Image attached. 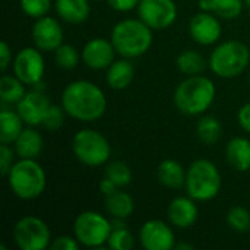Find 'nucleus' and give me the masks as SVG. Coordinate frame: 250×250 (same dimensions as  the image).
Instances as JSON below:
<instances>
[{
  "instance_id": "nucleus-35",
  "label": "nucleus",
  "mask_w": 250,
  "mask_h": 250,
  "mask_svg": "<svg viewBox=\"0 0 250 250\" xmlns=\"http://www.w3.org/2000/svg\"><path fill=\"white\" fill-rule=\"evenodd\" d=\"M15 149L9 144H1L0 145V173L3 177H6L15 164Z\"/></svg>"
},
{
  "instance_id": "nucleus-21",
  "label": "nucleus",
  "mask_w": 250,
  "mask_h": 250,
  "mask_svg": "<svg viewBox=\"0 0 250 250\" xmlns=\"http://www.w3.org/2000/svg\"><path fill=\"white\" fill-rule=\"evenodd\" d=\"M54 9L59 18L67 23H83L91 15L89 0H54Z\"/></svg>"
},
{
  "instance_id": "nucleus-17",
  "label": "nucleus",
  "mask_w": 250,
  "mask_h": 250,
  "mask_svg": "<svg viewBox=\"0 0 250 250\" xmlns=\"http://www.w3.org/2000/svg\"><path fill=\"white\" fill-rule=\"evenodd\" d=\"M167 218L170 224L176 229L186 230L196 224L199 218V207L198 201L186 196H177L174 198L167 208Z\"/></svg>"
},
{
  "instance_id": "nucleus-18",
  "label": "nucleus",
  "mask_w": 250,
  "mask_h": 250,
  "mask_svg": "<svg viewBox=\"0 0 250 250\" xmlns=\"http://www.w3.org/2000/svg\"><path fill=\"white\" fill-rule=\"evenodd\" d=\"M135 78V67L130 59H116L105 70V82L114 91H123L129 88Z\"/></svg>"
},
{
  "instance_id": "nucleus-7",
  "label": "nucleus",
  "mask_w": 250,
  "mask_h": 250,
  "mask_svg": "<svg viewBox=\"0 0 250 250\" xmlns=\"http://www.w3.org/2000/svg\"><path fill=\"white\" fill-rule=\"evenodd\" d=\"M72 151L79 163L86 167L105 166L111 157L108 139L95 129H81L72 139Z\"/></svg>"
},
{
  "instance_id": "nucleus-13",
  "label": "nucleus",
  "mask_w": 250,
  "mask_h": 250,
  "mask_svg": "<svg viewBox=\"0 0 250 250\" xmlns=\"http://www.w3.org/2000/svg\"><path fill=\"white\" fill-rule=\"evenodd\" d=\"M31 38L34 45L41 51H54L63 44L64 32L59 19L45 15L35 19L31 29Z\"/></svg>"
},
{
  "instance_id": "nucleus-29",
  "label": "nucleus",
  "mask_w": 250,
  "mask_h": 250,
  "mask_svg": "<svg viewBox=\"0 0 250 250\" xmlns=\"http://www.w3.org/2000/svg\"><path fill=\"white\" fill-rule=\"evenodd\" d=\"M245 7V0H212V13L220 19L233 21L237 19Z\"/></svg>"
},
{
  "instance_id": "nucleus-12",
  "label": "nucleus",
  "mask_w": 250,
  "mask_h": 250,
  "mask_svg": "<svg viewBox=\"0 0 250 250\" xmlns=\"http://www.w3.org/2000/svg\"><path fill=\"white\" fill-rule=\"evenodd\" d=\"M139 242L145 250H171L177 243L173 226L163 220L144 223L139 230Z\"/></svg>"
},
{
  "instance_id": "nucleus-39",
  "label": "nucleus",
  "mask_w": 250,
  "mask_h": 250,
  "mask_svg": "<svg viewBox=\"0 0 250 250\" xmlns=\"http://www.w3.org/2000/svg\"><path fill=\"white\" fill-rule=\"evenodd\" d=\"M237 122H239L240 127L246 133H250V103L243 104L239 108V111H237Z\"/></svg>"
},
{
  "instance_id": "nucleus-5",
  "label": "nucleus",
  "mask_w": 250,
  "mask_h": 250,
  "mask_svg": "<svg viewBox=\"0 0 250 250\" xmlns=\"http://www.w3.org/2000/svg\"><path fill=\"white\" fill-rule=\"evenodd\" d=\"M208 64L211 72L223 79H233L246 72L250 66L249 47L239 40H227L215 45Z\"/></svg>"
},
{
  "instance_id": "nucleus-30",
  "label": "nucleus",
  "mask_w": 250,
  "mask_h": 250,
  "mask_svg": "<svg viewBox=\"0 0 250 250\" xmlns=\"http://www.w3.org/2000/svg\"><path fill=\"white\" fill-rule=\"evenodd\" d=\"M54 62L60 69L64 70H72L79 64V60L82 59V56L79 54V51L70 45V44H62L59 48H56L54 51Z\"/></svg>"
},
{
  "instance_id": "nucleus-32",
  "label": "nucleus",
  "mask_w": 250,
  "mask_h": 250,
  "mask_svg": "<svg viewBox=\"0 0 250 250\" xmlns=\"http://www.w3.org/2000/svg\"><path fill=\"white\" fill-rule=\"evenodd\" d=\"M107 246L111 250H130L135 246V237L129 231L127 226L111 229Z\"/></svg>"
},
{
  "instance_id": "nucleus-37",
  "label": "nucleus",
  "mask_w": 250,
  "mask_h": 250,
  "mask_svg": "<svg viewBox=\"0 0 250 250\" xmlns=\"http://www.w3.org/2000/svg\"><path fill=\"white\" fill-rule=\"evenodd\" d=\"M141 0H107L108 6L116 10V12H130L133 9H138V4H139Z\"/></svg>"
},
{
  "instance_id": "nucleus-1",
  "label": "nucleus",
  "mask_w": 250,
  "mask_h": 250,
  "mask_svg": "<svg viewBox=\"0 0 250 250\" xmlns=\"http://www.w3.org/2000/svg\"><path fill=\"white\" fill-rule=\"evenodd\" d=\"M60 101L69 117L85 123L100 120L108 105L105 92L97 83L86 79L67 83L62 92Z\"/></svg>"
},
{
  "instance_id": "nucleus-10",
  "label": "nucleus",
  "mask_w": 250,
  "mask_h": 250,
  "mask_svg": "<svg viewBox=\"0 0 250 250\" xmlns=\"http://www.w3.org/2000/svg\"><path fill=\"white\" fill-rule=\"evenodd\" d=\"M13 75L18 76L26 86H34L42 82L45 73V62L41 50L34 47H23L19 50L12 62Z\"/></svg>"
},
{
  "instance_id": "nucleus-9",
  "label": "nucleus",
  "mask_w": 250,
  "mask_h": 250,
  "mask_svg": "<svg viewBox=\"0 0 250 250\" xmlns=\"http://www.w3.org/2000/svg\"><path fill=\"white\" fill-rule=\"evenodd\" d=\"M13 242L21 250H45L51 245V231L44 220L35 215L19 218L12 231Z\"/></svg>"
},
{
  "instance_id": "nucleus-27",
  "label": "nucleus",
  "mask_w": 250,
  "mask_h": 250,
  "mask_svg": "<svg viewBox=\"0 0 250 250\" xmlns=\"http://www.w3.org/2000/svg\"><path fill=\"white\" fill-rule=\"evenodd\" d=\"M176 66L183 75L193 76V75H201L205 70L207 62L199 51L183 50L176 59Z\"/></svg>"
},
{
  "instance_id": "nucleus-41",
  "label": "nucleus",
  "mask_w": 250,
  "mask_h": 250,
  "mask_svg": "<svg viewBox=\"0 0 250 250\" xmlns=\"http://www.w3.org/2000/svg\"><path fill=\"white\" fill-rule=\"evenodd\" d=\"M198 6L204 12H212V0H198Z\"/></svg>"
},
{
  "instance_id": "nucleus-20",
  "label": "nucleus",
  "mask_w": 250,
  "mask_h": 250,
  "mask_svg": "<svg viewBox=\"0 0 250 250\" xmlns=\"http://www.w3.org/2000/svg\"><path fill=\"white\" fill-rule=\"evenodd\" d=\"M226 160L229 166L239 171L246 173L250 170V141L243 136L230 139L226 145Z\"/></svg>"
},
{
  "instance_id": "nucleus-24",
  "label": "nucleus",
  "mask_w": 250,
  "mask_h": 250,
  "mask_svg": "<svg viewBox=\"0 0 250 250\" xmlns=\"http://www.w3.org/2000/svg\"><path fill=\"white\" fill-rule=\"evenodd\" d=\"M104 208L111 218L127 220L135 211V201L127 192L117 189L114 193L104 198Z\"/></svg>"
},
{
  "instance_id": "nucleus-43",
  "label": "nucleus",
  "mask_w": 250,
  "mask_h": 250,
  "mask_svg": "<svg viewBox=\"0 0 250 250\" xmlns=\"http://www.w3.org/2000/svg\"><path fill=\"white\" fill-rule=\"evenodd\" d=\"M245 4L248 6V9L250 10V0H245Z\"/></svg>"
},
{
  "instance_id": "nucleus-44",
  "label": "nucleus",
  "mask_w": 250,
  "mask_h": 250,
  "mask_svg": "<svg viewBox=\"0 0 250 250\" xmlns=\"http://www.w3.org/2000/svg\"><path fill=\"white\" fill-rule=\"evenodd\" d=\"M249 82H250V67H249Z\"/></svg>"
},
{
  "instance_id": "nucleus-28",
  "label": "nucleus",
  "mask_w": 250,
  "mask_h": 250,
  "mask_svg": "<svg viewBox=\"0 0 250 250\" xmlns=\"http://www.w3.org/2000/svg\"><path fill=\"white\" fill-rule=\"evenodd\" d=\"M105 176L113 180L119 189H123L132 183V170L125 161H111L105 166Z\"/></svg>"
},
{
  "instance_id": "nucleus-11",
  "label": "nucleus",
  "mask_w": 250,
  "mask_h": 250,
  "mask_svg": "<svg viewBox=\"0 0 250 250\" xmlns=\"http://www.w3.org/2000/svg\"><path fill=\"white\" fill-rule=\"evenodd\" d=\"M138 16L154 31L170 28L177 21V4L174 0H141Z\"/></svg>"
},
{
  "instance_id": "nucleus-2",
  "label": "nucleus",
  "mask_w": 250,
  "mask_h": 250,
  "mask_svg": "<svg viewBox=\"0 0 250 250\" xmlns=\"http://www.w3.org/2000/svg\"><path fill=\"white\" fill-rule=\"evenodd\" d=\"M215 97L217 89L214 81L204 75H193L176 86L173 101L182 114L196 117L205 114L212 107Z\"/></svg>"
},
{
  "instance_id": "nucleus-14",
  "label": "nucleus",
  "mask_w": 250,
  "mask_h": 250,
  "mask_svg": "<svg viewBox=\"0 0 250 250\" xmlns=\"http://www.w3.org/2000/svg\"><path fill=\"white\" fill-rule=\"evenodd\" d=\"M189 34L195 42L208 47L221 40L223 25L220 18L212 12H199L189 22Z\"/></svg>"
},
{
  "instance_id": "nucleus-3",
  "label": "nucleus",
  "mask_w": 250,
  "mask_h": 250,
  "mask_svg": "<svg viewBox=\"0 0 250 250\" xmlns=\"http://www.w3.org/2000/svg\"><path fill=\"white\" fill-rule=\"evenodd\" d=\"M110 40L120 57L132 60L149 51L154 41V29L139 18H127L113 26Z\"/></svg>"
},
{
  "instance_id": "nucleus-23",
  "label": "nucleus",
  "mask_w": 250,
  "mask_h": 250,
  "mask_svg": "<svg viewBox=\"0 0 250 250\" xmlns=\"http://www.w3.org/2000/svg\"><path fill=\"white\" fill-rule=\"evenodd\" d=\"M25 129V122L16 110L3 107L0 111V142L13 145Z\"/></svg>"
},
{
  "instance_id": "nucleus-19",
  "label": "nucleus",
  "mask_w": 250,
  "mask_h": 250,
  "mask_svg": "<svg viewBox=\"0 0 250 250\" xmlns=\"http://www.w3.org/2000/svg\"><path fill=\"white\" fill-rule=\"evenodd\" d=\"M13 149L19 158L37 160L44 149V139L34 126H28L13 142Z\"/></svg>"
},
{
  "instance_id": "nucleus-16",
  "label": "nucleus",
  "mask_w": 250,
  "mask_h": 250,
  "mask_svg": "<svg viewBox=\"0 0 250 250\" xmlns=\"http://www.w3.org/2000/svg\"><path fill=\"white\" fill-rule=\"evenodd\" d=\"M116 48L111 40L97 37L89 40L82 48V62L92 70H107L108 66L116 60Z\"/></svg>"
},
{
  "instance_id": "nucleus-4",
  "label": "nucleus",
  "mask_w": 250,
  "mask_h": 250,
  "mask_svg": "<svg viewBox=\"0 0 250 250\" xmlns=\"http://www.w3.org/2000/svg\"><path fill=\"white\" fill-rule=\"evenodd\" d=\"M7 185L12 193L22 201H34L40 198L47 188V174L37 160L19 158L12 166Z\"/></svg>"
},
{
  "instance_id": "nucleus-33",
  "label": "nucleus",
  "mask_w": 250,
  "mask_h": 250,
  "mask_svg": "<svg viewBox=\"0 0 250 250\" xmlns=\"http://www.w3.org/2000/svg\"><path fill=\"white\" fill-rule=\"evenodd\" d=\"M19 4H21L22 12L26 16L32 19H38V18L48 15V12L51 10L53 1L51 0H19Z\"/></svg>"
},
{
  "instance_id": "nucleus-8",
  "label": "nucleus",
  "mask_w": 250,
  "mask_h": 250,
  "mask_svg": "<svg viewBox=\"0 0 250 250\" xmlns=\"http://www.w3.org/2000/svg\"><path fill=\"white\" fill-rule=\"evenodd\" d=\"M111 234V220L97 211L81 212L73 223V236L83 248H103L107 246Z\"/></svg>"
},
{
  "instance_id": "nucleus-26",
  "label": "nucleus",
  "mask_w": 250,
  "mask_h": 250,
  "mask_svg": "<svg viewBox=\"0 0 250 250\" xmlns=\"http://www.w3.org/2000/svg\"><path fill=\"white\" fill-rule=\"evenodd\" d=\"M196 135L198 139L205 145H215L223 135L221 122L211 114H202L196 123Z\"/></svg>"
},
{
  "instance_id": "nucleus-6",
  "label": "nucleus",
  "mask_w": 250,
  "mask_h": 250,
  "mask_svg": "<svg viewBox=\"0 0 250 250\" xmlns=\"http://www.w3.org/2000/svg\"><path fill=\"white\" fill-rule=\"evenodd\" d=\"M223 188V176L220 168L209 160H195L186 170L185 189L190 198L198 202L215 199Z\"/></svg>"
},
{
  "instance_id": "nucleus-15",
  "label": "nucleus",
  "mask_w": 250,
  "mask_h": 250,
  "mask_svg": "<svg viewBox=\"0 0 250 250\" xmlns=\"http://www.w3.org/2000/svg\"><path fill=\"white\" fill-rule=\"evenodd\" d=\"M51 101L44 89L32 88L25 94V97L16 104V111L23 119L26 126H41L42 120L51 107Z\"/></svg>"
},
{
  "instance_id": "nucleus-22",
  "label": "nucleus",
  "mask_w": 250,
  "mask_h": 250,
  "mask_svg": "<svg viewBox=\"0 0 250 250\" xmlns=\"http://www.w3.org/2000/svg\"><path fill=\"white\" fill-rule=\"evenodd\" d=\"M157 179L160 185H163L164 188L180 189L185 188L186 183V170L179 161L167 158L160 163L157 168Z\"/></svg>"
},
{
  "instance_id": "nucleus-42",
  "label": "nucleus",
  "mask_w": 250,
  "mask_h": 250,
  "mask_svg": "<svg viewBox=\"0 0 250 250\" xmlns=\"http://www.w3.org/2000/svg\"><path fill=\"white\" fill-rule=\"evenodd\" d=\"M174 249H177V250H193V249H195V246H193V245H190V243H176Z\"/></svg>"
},
{
  "instance_id": "nucleus-38",
  "label": "nucleus",
  "mask_w": 250,
  "mask_h": 250,
  "mask_svg": "<svg viewBox=\"0 0 250 250\" xmlns=\"http://www.w3.org/2000/svg\"><path fill=\"white\" fill-rule=\"evenodd\" d=\"M13 56H12V48L6 41L0 42V70L4 73L9 66H12Z\"/></svg>"
},
{
  "instance_id": "nucleus-34",
  "label": "nucleus",
  "mask_w": 250,
  "mask_h": 250,
  "mask_svg": "<svg viewBox=\"0 0 250 250\" xmlns=\"http://www.w3.org/2000/svg\"><path fill=\"white\" fill-rule=\"evenodd\" d=\"M66 111L64 108L60 105H56V104H51V107L48 108L44 120H42V125L41 127L47 129V130H59L63 125H64V119H66Z\"/></svg>"
},
{
  "instance_id": "nucleus-36",
  "label": "nucleus",
  "mask_w": 250,
  "mask_h": 250,
  "mask_svg": "<svg viewBox=\"0 0 250 250\" xmlns=\"http://www.w3.org/2000/svg\"><path fill=\"white\" fill-rule=\"evenodd\" d=\"M81 248V243L76 240L75 236H59L51 240L50 249L53 250H78Z\"/></svg>"
},
{
  "instance_id": "nucleus-31",
  "label": "nucleus",
  "mask_w": 250,
  "mask_h": 250,
  "mask_svg": "<svg viewBox=\"0 0 250 250\" xmlns=\"http://www.w3.org/2000/svg\"><path fill=\"white\" fill-rule=\"evenodd\" d=\"M227 226L237 233H246L250 230V211L245 207H231L227 212Z\"/></svg>"
},
{
  "instance_id": "nucleus-25",
  "label": "nucleus",
  "mask_w": 250,
  "mask_h": 250,
  "mask_svg": "<svg viewBox=\"0 0 250 250\" xmlns=\"http://www.w3.org/2000/svg\"><path fill=\"white\" fill-rule=\"evenodd\" d=\"M26 85L15 75H3L0 79V100L4 105H16L26 94Z\"/></svg>"
},
{
  "instance_id": "nucleus-40",
  "label": "nucleus",
  "mask_w": 250,
  "mask_h": 250,
  "mask_svg": "<svg viewBox=\"0 0 250 250\" xmlns=\"http://www.w3.org/2000/svg\"><path fill=\"white\" fill-rule=\"evenodd\" d=\"M117 189H119L117 185H116L113 180H110L107 176H104V179L100 182V192H101V195H103L104 198H105V196H110V195L114 193Z\"/></svg>"
}]
</instances>
